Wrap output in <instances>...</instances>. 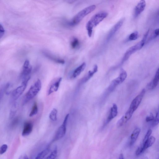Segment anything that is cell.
<instances>
[{
    "label": "cell",
    "instance_id": "obj_1",
    "mask_svg": "<svg viewBox=\"0 0 159 159\" xmlns=\"http://www.w3.org/2000/svg\"><path fill=\"white\" fill-rule=\"evenodd\" d=\"M146 92V89H143L139 95L137 96L132 101L130 107L128 110L126 112L125 115L122 116L118 121L117 123V126L118 127H120L123 126L131 119L134 112L137 109L140 103L141 102Z\"/></svg>",
    "mask_w": 159,
    "mask_h": 159
},
{
    "label": "cell",
    "instance_id": "obj_2",
    "mask_svg": "<svg viewBox=\"0 0 159 159\" xmlns=\"http://www.w3.org/2000/svg\"><path fill=\"white\" fill-rule=\"evenodd\" d=\"M108 15V13L105 12H98L93 15L87 22L86 27L88 31V36L90 37L92 36L94 28L97 26L98 24L107 17Z\"/></svg>",
    "mask_w": 159,
    "mask_h": 159
},
{
    "label": "cell",
    "instance_id": "obj_3",
    "mask_svg": "<svg viewBox=\"0 0 159 159\" xmlns=\"http://www.w3.org/2000/svg\"><path fill=\"white\" fill-rule=\"evenodd\" d=\"M42 83L40 80L38 79L32 85L26 93L24 97L23 104L25 105L37 95L41 89Z\"/></svg>",
    "mask_w": 159,
    "mask_h": 159
},
{
    "label": "cell",
    "instance_id": "obj_4",
    "mask_svg": "<svg viewBox=\"0 0 159 159\" xmlns=\"http://www.w3.org/2000/svg\"><path fill=\"white\" fill-rule=\"evenodd\" d=\"M96 7L95 5H92L84 8L77 13L69 23L71 26H74L80 23L85 17L95 9Z\"/></svg>",
    "mask_w": 159,
    "mask_h": 159
},
{
    "label": "cell",
    "instance_id": "obj_5",
    "mask_svg": "<svg viewBox=\"0 0 159 159\" xmlns=\"http://www.w3.org/2000/svg\"><path fill=\"white\" fill-rule=\"evenodd\" d=\"M147 38V36H143V39L140 41L137 44L135 45L134 46H132V47L129 48L125 53L123 59H122V62H124L126 61L129 59L132 54L135 53L137 51L141 49L144 46Z\"/></svg>",
    "mask_w": 159,
    "mask_h": 159
},
{
    "label": "cell",
    "instance_id": "obj_6",
    "mask_svg": "<svg viewBox=\"0 0 159 159\" xmlns=\"http://www.w3.org/2000/svg\"><path fill=\"white\" fill-rule=\"evenodd\" d=\"M30 78V77H26L22 82L21 85L12 91V98L14 101L17 100L23 93L26 89L28 83Z\"/></svg>",
    "mask_w": 159,
    "mask_h": 159
},
{
    "label": "cell",
    "instance_id": "obj_7",
    "mask_svg": "<svg viewBox=\"0 0 159 159\" xmlns=\"http://www.w3.org/2000/svg\"><path fill=\"white\" fill-rule=\"evenodd\" d=\"M69 114H67L66 115L64 121L62 125L59 128L55 135L54 140H60L63 138L65 135L66 132V127Z\"/></svg>",
    "mask_w": 159,
    "mask_h": 159
},
{
    "label": "cell",
    "instance_id": "obj_8",
    "mask_svg": "<svg viewBox=\"0 0 159 159\" xmlns=\"http://www.w3.org/2000/svg\"><path fill=\"white\" fill-rule=\"evenodd\" d=\"M127 77V73L123 69H122L119 77L112 81L109 85V90L111 91H113L118 85L123 82Z\"/></svg>",
    "mask_w": 159,
    "mask_h": 159
},
{
    "label": "cell",
    "instance_id": "obj_9",
    "mask_svg": "<svg viewBox=\"0 0 159 159\" xmlns=\"http://www.w3.org/2000/svg\"><path fill=\"white\" fill-rule=\"evenodd\" d=\"M62 80V77H59L57 79L53 81L52 83L50 84L48 90L47 92L48 95H50L52 93L58 91Z\"/></svg>",
    "mask_w": 159,
    "mask_h": 159
},
{
    "label": "cell",
    "instance_id": "obj_10",
    "mask_svg": "<svg viewBox=\"0 0 159 159\" xmlns=\"http://www.w3.org/2000/svg\"><path fill=\"white\" fill-rule=\"evenodd\" d=\"M124 19H122L118 22L111 29L107 37V40H109L114 36L115 33L121 27L123 23Z\"/></svg>",
    "mask_w": 159,
    "mask_h": 159
},
{
    "label": "cell",
    "instance_id": "obj_11",
    "mask_svg": "<svg viewBox=\"0 0 159 159\" xmlns=\"http://www.w3.org/2000/svg\"><path fill=\"white\" fill-rule=\"evenodd\" d=\"M146 6L145 1H141L138 3L135 9L134 17L135 18L140 15L144 11Z\"/></svg>",
    "mask_w": 159,
    "mask_h": 159
},
{
    "label": "cell",
    "instance_id": "obj_12",
    "mask_svg": "<svg viewBox=\"0 0 159 159\" xmlns=\"http://www.w3.org/2000/svg\"><path fill=\"white\" fill-rule=\"evenodd\" d=\"M118 109L117 105L116 104H114L113 106L111 108L109 116L105 122V124H108L117 116L118 114Z\"/></svg>",
    "mask_w": 159,
    "mask_h": 159
},
{
    "label": "cell",
    "instance_id": "obj_13",
    "mask_svg": "<svg viewBox=\"0 0 159 159\" xmlns=\"http://www.w3.org/2000/svg\"><path fill=\"white\" fill-rule=\"evenodd\" d=\"M33 125L32 122H25L22 133L23 136H27L31 133L33 130Z\"/></svg>",
    "mask_w": 159,
    "mask_h": 159
},
{
    "label": "cell",
    "instance_id": "obj_14",
    "mask_svg": "<svg viewBox=\"0 0 159 159\" xmlns=\"http://www.w3.org/2000/svg\"><path fill=\"white\" fill-rule=\"evenodd\" d=\"M32 69V66L30 64L29 61L27 60L24 63L22 75L23 77H26L31 72Z\"/></svg>",
    "mask_w": 159,
    "mask_h": 159
},
{
    "label": "cell",
    "instance_id": "obj_15",
    "mask_svg": "<svg viewBox=\"0 0 159 159\" xmlns=\"http://www.w3.org/2000/svg\"><path fill=\"white\" fill-rule=\"evenodd\" d=\"M140 129L139 128H136L134 130L131 136L130 145L133 146L135 143L140 132Z\"/></svg>",
    "mask_w": 159,
    "mask_h": 159
},
{
    "label": "cell",
    "instance_id": "obj_16",
    "mask_svg": "<svg viewBox=\"0 0 159 159\" xmlns=\"http://www.w3.org/2000/svg\"><path fill=\"white\" fill-rule=\"evenodd\" d=\"M86 67V64L85 63H83L79 67L76 69L73 73L72 75L73 78H75L79 76L81 73L84 71Z\"/></svg>",
    "mask_w": 159,
    "mask_h": 159
},
{
    "label": "cell",
    "instance_id": "obj_17",
    "mask_svg": "<svg viewBox=\"0 0 159 159\" xmlns=\"http://www.w3.org/2000/svg\"><path fill=\"white\" fill-rule=\"evenodd\" d=\"M155 138L154 136H152L149 138L148 140L144 144H142L141 146L142 147L143 152L146 149L152 146L155 142Z\"/></svg>",
    "mask_w": 159,
    "mask_h": 159
},
{
    "label": "cell",
    "instance_id": "obj_18",
    "mask_svg": "<svg viewBox=\"0 0 159 159\" xmlns=\"http://www.w3.org/2000/svg\"><path fill=\"white\" fill-rule=\"evenodd\" d=\"M50 150V146L48 145L44 150L39 153L35 159H43L48 154Z\"/></svg>",
    "mask_w": 159,
    "mask_h": 159
},
{
    "label": "cell",
    "instance_id": "obj_19",
    "mask_svg": "<svg viewBox=\"0 0 159 159\" xmlns=\"http://www.w3.org/2000/svg\"><path fill=\"white\" fill-rule=\"evenodd\" d=\"M98 69L97 65H95L94 66L93 69L92 71H90L88 72V75L85 79V82H86L93 76L94 74L97 71Z\"/></svg>",
    "mask_w": 159,
    "mask_h": 159
},
{
    "label": "cell",
    "instance_id": "obj_20",
    "mask_svg": "<svg viewBox=\"0 0 159 159\" xmlns=\"http://www.w3.org/2000/svg\"><path fill=\"white\" fill-rule=\"evenodd\" d=\"M57 111L55 108L53 109L49 115V117L51 120L53 121H55L57 120Z\"/></svg>",
    "mask_w": 159,
    "mask_h": 159
},
{
    "label": "cell",
    "instance_id": "obj_21",
    "mask_svg": "<svg viewBox=\"0 0 159 159\" xmlns=\"http://www.w3.org/2000/svg\"><path fill=\"white\" fill-rule=\"evenodd\" d=\"M38 111V105L37 103L35 102L34 104L33 107H32L31 111L29 114V117H33L37 114Z\"/></svg>",
    "mask_w": 159,
    "mask_h": 159
},
{
    "label": "cell",
    "instance_id": "obj_22",
    "mask_svg": "<svg viewBox=\"0 0 159 159\" xmlns=\"http://www.w3.org/2000/svg\"><path fill=\"white\" fill-rule=\"evenodd\" d=\"M45 55L53 61L56 62V63H59V64H64L65 63V61L64 60L62 59H57L55 58L54 57H53L52 55H50V54H47V53H45Z\"/></svg>",
    "mask_w": 159,
    "mask_h": 159
},
{
    "label": "cell",
    "instance_id": "obj_23",
    "mask_svg": "<svg viewBox=\"0 0 159 159\" xmlns=\"http://www.w3.org/2000/svg\"><path fill=\"white\" fill-rule=\"evenodd\" d=\"M57 146L54 147L53 151L45 159H55L57 154Z\"/></svg>",
    "mask_w": 159,
    "mask_h": 159
},
{
    "label": "cell",
    "instance_id": "obj_24",
    "mask_svg": "<svg viewBox=\"0 0 159 159\" xmlns=\"http://www.w3.org/2000/svg\"><path fill=\"white\" fill-rule=\"evenodd\" d=\"M80 45L79 40L76 38H74L71 42V46L73 49L78 48Z\"/></svg>",
    "mask_w": 159,
    "mask_h": 159
},
{
    "label": "cell",
    "instance_id": "obj_25",
    "mask_svg": "<svg viewBox=\"0 0 159 159\" xmlns=\"http://www.w3.org/2000/svg\"><path fill=\"white\" fill-rule=\"evenodd\" d=\"M138 32L136 31L131 34L129 36L128 40H135L138 38Z\"/></svg>",
    "mask_w": 159,
    "mask_h": 159
},
{
    "label": "cell",
    "instance_id": "obj_26",
    "mask_svg": "<svg viewBox=\"0 0 159 159\" xmlns=\"http://www.w3.org/2000/svg\"><path fill=\"white\" fill-rule=\"evenodd\" d=\"M159 123V108L158 111L157 112L155 117V118L154 121H153L152 123V126L153 127L157 126Z\"/></svg>",
    "mask_w": 159,
    "mask_h": 159
},
{
    "label": "cell",
    "instance_id": "obj_27",
    "mask_svg": "<svg viewBox=\"0 0 159 159\" xmlns=\"http://www.w3.org/2000/svg\"><path fill=\"white\" fill-rule=\"evenodd\" d=\"M152 132V131L151 129H149L147 133L144 136V138L143 139V141L142 144H144L147 141V140H148L149 138H150V136L151 135V134Z\"/></svg>",
    "mask_w": 159,
    "mask_h": 159
},
{
    "label": "cell",
    "instance_id": "obj_28",
    "mask_svg": "<svg viewBox=\"0 0 159 159\" xmlns=\"http://www.w3.org/2000/svg\"><path fill=\"white\" fill-rule=\"evenodd\" d=\"M8 149V146L6 144H4L1 146L0 148V154H3Z\"/></svg>",
    "mask_w": 159,
    "mask_h": 159
},
{
    "label": "cell",
    "instance_id": "obj_29",
    "mask_svg": "<svg viewBox=\"0 0 159 159\" xmlns=\"http://www.w3.org/2000/svg\"><path fill=\"white\" fill-rule=\"evenodd\" d=\"M154 117L153 114L151 113L150 114V116L146 118V121L147 122L152 121H154Z\"/></svg>",
    "mask_w": 159,
    "mask_h": 159
},
{
    "label": "cell",
    "instance_id": "obj_30",
    "mask_svg": "<svg viewBox=\"0 0 159 159\" xmlns=\"http://www.w3.org/2000/svg\"><path fill=\"white\" fill-rule=\"evenodd\" d=\"M143 152L142 147L141 146L138 148L136 152V155L138 156Z\"/></svg>",
    "mask_w": 159,
    "mask_h": 159
},
{
    "label": "cell",
    "instance_id": "obj_31",
    "mask_svg": "<svg viewBox=\"0 0 159 159\" xmlns=\"http://www.w3.org/2000/svg\"><path fill=\"white\" fill-rule=\"evenodd\" d=\"M5 33V30L3 27L2 25L1 24V27H0V37L1 38L2 37V36Z\"/></svg>",
    "mask_w": 159,
    "mask_h": 159
},
{
    "label": "cell",
    "instance_id": "obj_32",
    "mask_svg": "<svg viewBox=\"0 0 159 159\" xmlns=\"http://www.w3.org/2000/svg\"><path fill=\"white\" fill-rule=\"evenodd\" d=\"M16 111L11 110L9 114L10 119H11L13 118L16 114Z\"/></svg>",
    "mask_w": 159,
    "mask_h": 159
},
{
    "label": "cell",
    "instance_id": "obj_33",
    "mask_svg": "<svg viewBox=\"0 0 159 159\" xmlns=\"http://www.w3.org/2000/svg\"><path fill=\"white\" fill-rule=\"evenodd\" d=\"M19 159H29L28 156L26 154H23L20 157Z\"/></svg>",
    "mask_w": 159,
    "mask_h": 159
},
{
    "label": "cell",
    "instance_id": "obj_34",
    "mask_svg": "<svg viewBox=\"0 0 159 159\" xmlns=\"http://www.w3.org/2000/svg\"><path fill=\"white\" fill-rule=\"evenodd\" d=\"M154 35L156 37L159 36V28L156 29L154 31Z\"/></svg>",
    "mask_w": 159,
    "mask_h": 159
},
{
    "label": "cell",
    "instance_id": "obj_35",
    "mask_svg": "<svg viewBox=\"0 0 159 159\" xmlns=\"http://www.w3.org/2000/svg\"><path fill=\"white\" fill-rule=\"evenodd\" d=\"M119 159H124L123 154H121L119 156Z\"/></svg>",
    "mask_w": 159,
    "mask_h": 159
},
{
    "label": "cell",
    "instance_id": "obj_36",
    "mask_svg": "<svg viewBox=\"0 0 159 159\" xmlns=\"http://www.w3.org/2000/svg\"><path fill=\"white\" fill-rule=\"evenodd\" d=\"M156 74L158 75H159V68H158V69L157 70L156 72Z\"/></svg>",
    "mask_w": 159,
    "mask_h": 159
},
{
    "label": "cell",
    "instance_id": "obj_37",
    "mask_svg": "<svg viewBox=\"0 0 159 159\" xmlns=\"http://www.w3.org/2000/svg\"><path fill=\"white\" fill-rule=\"evenodd\" d=\"M143 159H149V158L147 157H144Z\"/></svg>",
    "mask_w": 159,
    "mask_h": 159
},
{
    "label": "cell",
    "instance_id": "obj_38",
    "mask_svg": "<svg viewBox=\"0 0 159 159\" xmlns=\"http://www.w3.org/2000/svg\"><path fill=\"white\" fill-rule=\"evenodd\" d=\"M158 15H159V12H158Z\"/></svg>",
    "mask_w": 159,
    "mask_h": 159
},
{
    "label": "cell",
    "instance_id": "obj_39",
    "mask_svg": "<svg viewBox=\"0 0 159 159\" xmlns=\"http://www.w3.org/2000/svg\"></svg>",
    "mask_w": 159,
    "mask_h": 159
}]
</instances>
